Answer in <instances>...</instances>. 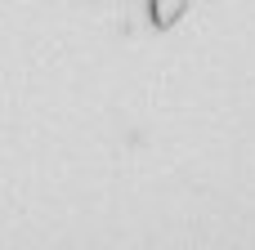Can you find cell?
<instances>
[{
	"label": "cell",
	"mask_w": 255,
	"mask_h": 250,
	"mask_svg": "<svg viewBox=\"0 0 255 250\" xmlns=\"http://www.w3.org/2000/svg\"><path fill=\"white\" fill-rule=\"evenodd\" d=\"M184 9H188V0H148V13L157 27H175L184 18Z\"/></svg>",
	"instance_id": "6da1fadb"
}]
</instances>
